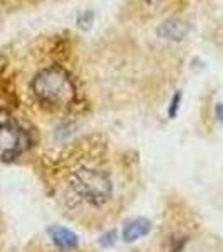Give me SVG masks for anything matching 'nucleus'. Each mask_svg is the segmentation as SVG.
Returning <instances> with one entry per match:
<instances>
[{"label": "nucleus", "mask_w": 223, "mask_h": 252, "mask_svg": "<svg viewBox=\"0 0 223 252\" xmlns=\"http://www.w3.org/2000/svg\"><path fill=\"white\" fill-rule=\"evenodd\" d=\"M215 115H217L218 121H220V123H223V103L217 104V108H215Z\"/></svg>", "instance_id": "9d476101"}, {"label": "nucleus", "mask_w": 223, "mask_h": 252, "mask_svg": "<svg viewBox=\"0 0 223 252\" xmlns=\"http://www.w3.org/2000/svg\"><path fill=\"white\" fill-rule=\"evenodd\" d=\"M92 24H94V12L92 10H84L79 14L78 17V27L81 31L87 32L92 29Z\"/></svg>", "instance_id": "0eeeda50"}, {"label": "nucleus", "mask_w": 223, "mask_h": 252, "mask_svg": "<svg viewBox=\"0 0 223 252\" xmlns=\"http://www.w3.org/2000/svg\"><path fill=\"white\" fill-rule=\"evenodd\" d=\"M71 189L81 200L91 205H103L112 197V182L109 175L87 166L72 173Z\"/></svg>", "instance_id": "f03ea898"}, {"label": "nucleus", "mask_w": 223, "mask_h": 252, "mask_svg": "<svg viewBox=\"0 0 223 252\" xmlns=\"http://www.w3.org/2000/svg\"><path fill=\"white\" fill-rule=\"evenodd\" d=\"M180 104H181V91H176L175 94H173L171 101H169V106H168V116L171 118V120L178 115Z\"/></svg>", "instance_id": "1a4fd4ad"}, {"label": "nucleus", "mask_w": 223, "mask_h": 252, "mask_svg": "<svg viewBox=\"0 0 223 252\" xmlns=\"http://www.w3.org/2000/svg\"><path fill=\"white\" fill-rule=\"evenodd\" d=\"M188 32H190V24L180 17H171V19L165 20L156 29L158 37H161L165 40H173V42L183 40L186 35H188Z\"/></svg>", "instance_id": "20e7f679"}, {"label": "nucleus", "mask_w": 223, "mask_h": 252, "mask_svg": "<svg viewBox=\"0 0 223 252\" xmlns=\"http://www.w3.org/2000/svg\"><path fill=\"white\" fill-rule=\"evenodd\" d=\"M29 138L17 118L0 109V161H12L26 152Z\"/></svg>", "instance_id": "7ed1b4c3"}, {"label": "nucleus", "mask_w": 223, "mask_h": 252, "mask_svg": "<svg viewBox=\"0 0 223 252\" xmlns=\"http://www.w3.org/2000/svg\"><path fill=\"white\" fill-rule=\"evenodd\" d=\"M32 91L40 103L51 108H67L78 94L71 74L60 66H49L39 71L32 79Z\"/></svg>", "instance_id": "f257e3e1"}, {"label": "nucleus", "mask_w": 223, "mask_h": 252, "mask_svg": "<svg viewBox=\"0 0 223 252\" xmlns=\"http://www.w3.org/2000/svg\"><path fill=\"white\" fill-rule=\"evenodd\" d=\"M151 222L144 217H138L133 219L124 223L123 227V241L124 242H136L139 239L146 237L149 232H151Z\"/></svg>", "instance_id": "423d86ee"}, {"label": "nucleus", "mask_w": 223, "mask_h": 252, "mask_svg": "<svg viewBox=\"0 0 223 252\" xmlns=\"http://www.w3.org/2000/svg\"><path fill=\"white\" fill-rule=\"evenodd\" d=\"M47 234L56 247L62 251H71L79 246V237L72 230L66 229L62 225H51L47 229Z\"/></svg>", "instance_id": "39448f33"}, {"label": "nucleus", "mask_w": 223, "mask_h": 252, "mask_svg": "<svg viewBox=\"0 0 223 252\" xmlns=\"http://www.w3.org/2000/svg\"><path fill=\"white\" fill-rule=\"evenodd\" d=\"M116 242H117V232H116V230H109V232L103 234L99 237V246L104 247V249H109V247H112Z\"/></svg>", "instance_id": "6e6552de"}]
</instances>
